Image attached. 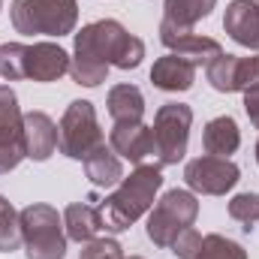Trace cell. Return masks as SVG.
Returning <instances> with one entry per match:
<instances>
[{
	"mask_svg": "<svg viewBox=\"0 0 259 259\" xmlns=\"http://www.w3.org/2000/svg\"><path fill=\"white\" fill-rule=\"evenodd\" d=\"M199 247H202V235L190 226V229H184V232L172 241L169 250L175 253V259H196L199 256Z\"/></svg>",
	"mask_w": 259,
	"mask_h": 259,
	"instance_id": "obj_27",
	"label": "cell"
},
{
	"mask_svg": "<svg viewBox=\"0 0 259 259\" xmlns=\"http://www.w3.org/2000/svg\"><path fill=\"white\" fill-rule=\"evenodd\" d=\"M24 72L33 81H58L61 75L69 72V55L58 42H33L27 46V58H24Z\"/></svg>",
	"mask_w": 259,
	"mask_h": 259,
	"instance_id": "obj_13",
	"label": "cell"
},
{
	"mask_svg": "<svg viewBox=\"0 0 259 259\" xmlns=\"http://www.w3.org/2000/svg\"><path fill=\"white\" fill-rule=\"evenodd\" d=\"M196 81V66L178 55H163L157 58L151 66V84L157 91H166V94H178V91H190Z\"/></svg>",
	"mask_w": 259,
	"mask_h": 259,
	"instance_id": "obj_15",
	"label": "cell"
},
{
	"mask_svg": "<svg viewBox=\"0 0 259 259\" xmlns=\"http://www.w3.org/2000/svg\"><path fill=\"white\" fill-rule=\"evenodd\" d=\"M109 148L124 157L130 163L142 166V163H154L157 166V142H154V130L145 121L136 124H115L109 133Z\"/></svg>",
	"mask_w": 259,
	"mask_h": 259,
	"instance_id": "obj_11",
	"label": "cell"
},
{
	"mask_svg": "<svg viewBox=\"0 0 259 259\" xmlns=\"http://www.w3.org/2000/svg\"><path fill=\"white\" fill-rule=\"evenodd\" d=\"M21 247V223L18 211L0 196V253H12Z\"/></svg>",
	"mask_w": 259,
	"mask_h": 259,
	"instance_id": "obj_22",
	"label": "cell"
},
{
	"mask_svg": "<svg viewBox=\"0 0 259 259\" xmlns=\"http://www.w3.org/2000/svg\"><path fill=\"white\" fill-rule=\"evenodd\" d=\"M64 229L69 241H78V244H88L94 241L106 226H103V214H100V205H91L88 202H72L66 205L64 211Z\"/></svg>",
	"mask_w": 259,
	"mask_h": 259,
	"instance_id": "obj_16",
	"label": "cell"
},
{
	"mask_svg": "<svg viewBox=\"0 0 259 259\" xmlns=\"http://www.w3.org/2000/svg\"><path fill=\"white\" fill-rule=\"evenodd\" d=\"M196 259H247V250L238 241L214 232V235H202V247Z\"/></svg>",
	"mask_w": 259,
	"mask_h": 259,
	"instance_id": "obj_21",
	"label": "cell"
},
{
	"mask_svg": "<svg viewBox=\"0 0 259 259\" xmlns=\"http://www.w3.org/2000/svg\"><path fill=\"white\" fill-rule=\"evenodd\" d=\"M184 181L199 196H226L241 181V169L229 157L202 154L184 166Z\"/></svg>",
	"mask_w": 259,
	"mask_h": 259,
	"instance_id": "obj_8",
	"label": "cell"
},
{
	"mask_svg": "<svg viewBox=\"0 0 259 259\" xmlns=\"http://www.w3.org/2000/svg\"><path fill=\"white\" fill-rule=\"evenodd\" d=\"M106 106L115 124H136L145 118V97L136 84H115L106 97Z\"/></svg>",
	"mask_w": 259,
	"mask_h": 259,
	"instance_id": "obj_19",
	"label": "cell"
},
{
	"mask_svg": "<svg viewBox=\"0 0 259 259\" xmlns=\"http://www.w3.org/2000/svg\"><path fill=\"white\" fill-rule=\"evenodd\" d=\"M223 30L232 42L259 52V3L256 0H232L223 15Z\"/></svg>",
	"mask_w": 259,
	"mask_h": 259,
	"instance_id": "obj_12",
	"label": "cell"
},
{
	"mask_svg": "<svg viewBox=\"0 0 259 259\" xmlns=\"http://www.w3.org/2000/svg\"><path fill=\"white\" fill-rule=\"evenodd\" d=\"M24 124V151L30 160L46 163L58 151V124L46 112H27L21 118Z\"/></svg>",
	"mask_w": 259,
	"mask_h": 259,
	"instance_id": "obj_14",
	"label": "cell"
},
{
	"mask_svg": "<svg viewBox=\"0 0 259 259\" xmlns=\"http://www.w3.org/2000/svg\"><path fill=\"white\" fill-rule=\"evenodd\" d=\"M81 259H127V256H124V247L115 238H94V241L84 244Z\"/></svg>",
	"mask_w": 259,
	"mask_h": 259,
	"instance_id": "obj_26",
	"label": "cell"
},
{
	"mask_svg": "<svg viewBox=\"0 0 259 259\" xmlns=\"http://www.w3.org/2000/svg\"><path fill=\"white\" fill-rule=\"evenodd\" d=\"M84 178L94 187H115L124 178V163L109 145H100L94 154L84 157Z\"/></svg>",
	"mask_w": 259,
	"mask_h": 259,
	"instance_id": "obj_18",
	"label": "cell"
},
{
	"mask_svg": "<svg viewBox=\"0 0 259 259\" xmlns=\"http://www.w3.org/2000/svg\"><path fill=\"white\" fill-rule=\"evenodd\" d=\"M18 97L9 84H0V175H9L18 169V163L27 157L24 151V124H21Z\"/></svg>",
	"mask_w": 259,
	"mask_h": 259,
	"instance_id": "obj_9",
	"label": "cell"
},
{
	"mask_svg": "<svg viewBox=\"0 0 259 259\" xmlns=\"http://www.w3.org/2000/svg\"><path fill=\"white\" fill-rule=\"evenodd\" d=\"M21 244L27 259H64L66 256V229L64 217L42 202H33L18 211Z\"/></svg>",
	"mask_w": 259,
	"mask_h": 259,
	"instance_id": "obj_4",
	"label": "cell"
},
{
	"mask_svg": "<svg viewBox=\"0 0 259 259\" xmlns=\"http://www.w3.org/2000/svg\"><path fill=\"white\" fill-rule=\"evenodd\" d=\"M24 58H27V46L24 42H3L0 46V75L6 81H21L27 78L24 72Z\"/></svg>",
	"mask_w": 259,
	"mask_h": 259,
	"instance_id": "obj_23",
	"label": "cell"
},
{
	"mask_svg": "<svg viewBox=\"0 0 259 259\" xmlns=\"http://www.w3.org/2000/svg\"><path fill=\"white\" fill-rule=\"evenodd\" d=\"M0 9H3V0H0Z\"/></svg>",
	"mask_w": 259,
	"mask_h": 259,
	"instance_id": "obj_31",
	"label": "cell"
},
{
	"mask_svg": "<svg viewBox=\"0 0 259 259\" xmlns=\"http://www.w3.org/2000/svg\"><path fill=\"white\" fill-rule=\"evenodd\" d=\"M127 259H145V256H127Z\"/></svg>",
	"mask_w": 259,
	"mask_h": 259,
	"instance_id": "obj_30",
	"label": "cell"
},
{
	"mask_svg": "<svg viewBox=\"0 0 259 259\" xmlns=\"http://www.w3.org/2000/svg\"><path fill=\"white\" fill-rule=\"evenodd\" d=\"M244 112H247L250 124L259 130V88H253V91L244 94Z\"/></svg>",
	"mask_w": 259,
	"mask_h": 259,
	"instance_id": "obj_28",
	"label": "cell"
},
{
	"mask_svg": "<svg viewBox=\"0 0 259 259\" xmlns=\"http://www.w3.org/2000/svg\"><path fill=\"white\" fill-rule=\"evenodd\" d=\"M12 27L24 36H66L78 24V0H12Z\"/></svg>",
	"mask_w": 259,
	"mask_h": 259,
	"instance_id": "obj_3",
	"label": "cell"
},
{
	"mask_svg": "<svg viewBox=\"0 0 259 259\" xmlns=\"http://www.w3.org/2000/svg\"><path fill=\"white\" fill-rule=\"evenodd\" d=\"M145 58V42L133 36L127 27L115 18H100L84 24L75 33L72 58H69V75L75 84L97 88L106 81L109 66L118 69H136Z\"/></svg>",
	"mask_w": 259,
	"mask_h": 259,
	"instance_id": "obj_1",
	"label": "cell"
},
{
	"mask_svg": "<svg viewBox=\"0 0 259 259\" xmlns=\"http://www.w3.org/2000/svg\"><path fill=\"white\" fill-rule=\"evenodd\" d=\"M253 88H259V55H253V58H238V55H235L232 94H235V91L247 94V91H253Z\"/></svg>",
	"mask_w": 259,
	"mask_h": 259,
	"instance_id": "obj_25",
	"label": "cell"
},
{
	"mask_svg": "<svg viewBox=\"0 0 259 259\" xmlns=\"http://www.w3.org/2000/svg\"><path fill=\"white\" fill-rule=\"evenodd\" d=\"M160 42H163L172 55L190 61L193 66H202V64L208 66L211 61H217V58L223 55V49H220L217 39L199 36L190 27H178V24H169V21H160Z\"/></svg>",
	"mask_w": 259,
	"mask_h": 259,
	"instance_id": "obj_10",
	"label": "cell"
},
{
	"mask_svg": "<svg viewBox=\"0 0 259 259\" xmlns=\"http://www.w3.org/2000/svg\"><path fill=\"white\" fill-rule=\"evenodd\" d=\"M256 166H259V139H256Z\"/></svg>",
	"mask_w": 259,
	"mask_h": 259,
	"instance_id": "obj_29",
	"label": "cell"
},
{
	"mask_svg": "<svg viewBox=\"0 0 259 259\" xmlns=\"http://www.w3.org/2000/svg\"><path fill=\"white\" fill-rule=\"evenodd\" d=\"M199 217V199L193 190H169L163 196L151 217H148V238L154 241V247H172V241L190 229Z\"/></svg>",
	"mask_w": 259,
	"mask_h": 259,
	"instance_id": "obj_6",
	"label": "cell"
},
{
	"mask_svg": "<svg viewBox=\"0 0 259 259\" xmlns=\"http://www.w3.org/2000/svg\"><path fill=\"white\" fill-rule=\"evenodd\" d=\"M238 145H241V130L235 124V118L229 115L211 118L202 130V148L211 157H229L238 151Z\"/></svg>",
	"mask_w": 259,
	"mask_h": 259,
	"instance_id": "obj_17",
	"label": "cell"
},
{
	"mask_svg": "<svg viewBox=\"0 0 259 259\" xmlns=\"http://www.w3.org/2000/svg\"><path fill=\"white\" fill-rule=\"evenodd\" d=\"M100 145H106V136H103L94 103L91 100H72L66 106L61 124H58V151L69 160L84 163V157L94 154Z\"/></svg>",
	"mask_w": 259,
	"mask_h": 259,
	"instance_id": "obj_5",
	"label": "cell"
},
{
	"mask_svg": "<svg viewBox=\"0 0 259 259\" xmlns=\"http://www.w3.org/2000/svg\"><path fill=\"white\" fill-rule=\"evenodd\" d=\"M163 187V172L154 163H142L130 172V178H121L118 190L100 202L103 226L109 232H124L130 229L142 214L154 208V199Z\"/></svg>",
	"mask_w": 259,
	"mask_h": 259,
	"instance_id": "obj_2",
	"label": "cell"
},
{
	"mask_svg": "<svg viewBox=\"0 0 259 259\" xmlns=\"http://www.w3.org/2000/svg\"><path fill=\"white\" fill-rule=\"evenodd\" d=\"M214 6L217 0H163V21L193 30L202 18L211 15Z\"/></svg>",
	"mask_w": 259,
	"mask_h": 259,
	"instance_id": "obj_20",
	"label": "cell"
},
{
	"mask_svg": "<svg viewBox=\"0 0 259 259\" xmlns=\"http://www.w3.org/2000/svg\"><path fill=\"white\" fill-rule=\"evenodd\" d=\"M193 127V109L184 103H166L154 115V142H157V166H178L187 154Z\"/></svg>",
	"mask_w": 259,
	"mask_h": 259,
	"instance_id": "obj_7",
	"label": "cell"
},
{
	"mask_svg": "<svg viewBox=\"0 0 259 259\" xmlns=\"http://www.w3.org/2000/svg\"><path fill=\"white\" fill-rule=\"evenodd\" d=\"M229 217L241 223L244 232H253V223L259 220V193H238L229 199Z\"/></svg>",
	"mask_w": 259,
	"mask_h": 259,
	"instance_id": "obj_24",
	"label": "cell"
}]
</instances>
